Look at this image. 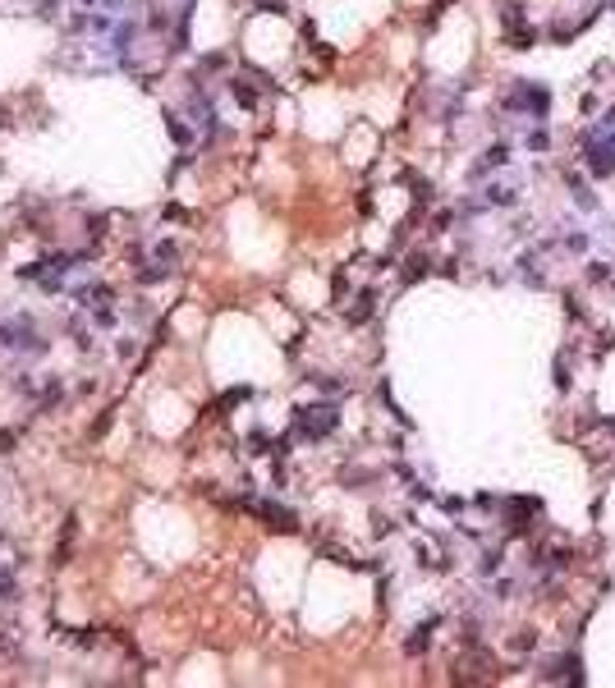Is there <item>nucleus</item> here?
Returning <instances> with one entry per match:
<instances>
[{
    "label": "nucleus",
    "mask_w": 615,
    "mask_h": 688,
    "mask_svg": "<svg viewBox=\"0 0 615 688\" xmlns=\"http://www.w3.org/2000/svg\"><path fill=\"white\" fill-rule=\"evenodd\" d=\"M335 427H340V408H335V404H308V408H298V413H294V431H298V436H308V441L331 436Z\"/></svg>",
    "instance_id": "obj_1"
},
{
    "label": "nucleus",
    "mask_w": 615,
    "mask_h": 688,
    "mask_svg": "<svg viewBox=\"0 0 615 688\" xmlns=\"http://www.w3.org/2000/svg\"><path fill=\"white\" fill-rule=\"evenodd\" d=\"M506 110H524L528 120H547V110H551V92L542 88V83H515L510 88V97L501 101Z\"/></svg>",
    "instance_id": "obj_2"
},
{
    "label": "nucleus",
    "mask_w": 615,
    "mask_h": 688,
    "mask_svg": "<svg viewBox=\"0 0 615 688\" xmlns=\"http://www.w3.org/2000/svg\"><path fill=\"white\" fill-rule=\"evenodd\" d=\"M0 344L5 349H19V353H42V335H37L33 317H14V321H0Z\"/></svg>",
    "instance_id": "obj_3"
},
{
    "label": "nucleus",
    "mask_w": 615,
    "mask_h": 688,
    "mask_svg": "<svg viewBox=\"0 0 615 688\" xmlns=\"http://www.w3.org/2000/svg\"><path fill=\"white\" fill-rule=\"evenodd\" d=\"M483 197H487V207H515L519 202V175L506 165V179H492V184L483 188Z\"/></svg>",
    "instance_id": "obj_4"
},
{
    "label": "nucleus",
    "mask_w": 615,
    "mask_h": 688,
    "mask_svg": "<svg viewBox=\"0 0 615 688\" xmlns=\"http://www.w3.org/2000/svg\"><path fill=\"white\" fill-rule=\"evenodd\" d=\"M519 280L524 284H547V248H528L524 257H519Z\"/></svg>",
    "instance_id": "obj_5"
},
{
    "label": "nucleus",
    "mask_w": 615,
    "mask_h": 688,
    "mask_svg": "<svg viewBox=\"0 0 615 688\" xmlns=\"http://www.w3.org/2000/svg\"><path fill=\"white\" fill-rule=\"evenodd\" d=\"M506 165H510V142H496V147H487V152H483V161L469 170V179H487L492 170H506Z\"/></svg>",
    "instance_id": "obj_6"
},
{
    "label": "nucleus",
    "mask_w": 615,
    "mask_h": 688,
    "mask_svg": "<svg viewBox=\"0 0 615 688\" xmlns=\"http://www.w3.org/2000/svg\"><path fill=\"white\" fill-rule=\"evenodd\" d=\"M133 37H138V23H115V28H110V51L115 55H129V46H133Z\"/></svg>",
    "instance_id": "obj_7"
},
{
    "label": "nucleus",
    "mask_w": 615,
    "mask_h": 688,
    "mask_svg": "<svg viewBox=\"0 0 615 688\" xmlns=\"http://www.w3.org/2000/svg\"><path fill=\"white\" fill-rule=\"evenodd\" d=\"M253 514H262L266 523H275V528H294V514L285 510V505H271V500H257L253 505Z\"/></svg>",
    "instance_id": "obj_8"
},
{
    "label": "nucleus",
    "mask_w": 615,
    "mask_h": 688,
    "mask_svg": "<svg viewBox=\"0 0 615 688\" xmlns=\"http://www.w3.org/2000/svg\"><path fill=\"white\" fill-rule=\"evenodd\" d=\"M565 184H570V197H574V202H579L583 211H597V193H593V188H588V184H583V179L574 175V170H570V175H565Z\"/></svg>",
    "instance_id": "obj_9"
},
{
    "label": "nucleus",
    "mask_w": 615,
    "mask_h": 688,
    "mask_svg": "<svg viewBox=\"0 0 615 688\" xmlns=\"http://www.w3.org/2000/svg\"><path fill=\"white\" fill-rule=\"evenodd\" d=\"M432 629H436V620H427V624H423V629H413V638H409V643H404V652H409V656L427 652V647H432Z\"/></svg>",
    "instance_id": "obj_10"
},
{
    "label": "nucleus",
    "mask_w": 615,
    "mask_h": 688,
    "mask_svg": "<svg viewBox=\"0 0 615 688\" xmlns=\"http://www.w3.org/2000/svg\"><path fill=\"white\" fill-rule=\"evenodd\" d=\"M593 248V234H588V229H565V252H588Z\"/></svg>",
    "instance_id": "obj_11"
},
{
    "label": "nucleus",
    "mask_w": 615,
    "mask_h": 688,
    "mask_svg": "<svg viewBox=\"0 0 615 688\" xmlns=\"http://www.w3.org/2000/svg\"><path fill=\"white\" fill-rule=\"evenodd\" d=\"M165 129H170V138H175V142H179V147H188V142L198 138V133L188 129V124H184V120H179V115H165Z\"/></svg>",
    "instance_id": "obj_12"
},
{
    "label": "nucleus",
    "mask_w": 615,
    "mask_h": 688,
    "mask_svg": "<svg viewBox=\"0 0 615 688\" xmlns=\"http://www.w3.org/2000/svg\"><path fill=\"white\" fill-rule=\"evenodd\" d=\"M372 307H377V294L367 289V294H358V303L349 307V321H354V326H358V321H367V317H372Z\"/></svg>",
    "instance_id": "obj_13"
},
{
    "label": "nucleus",
    "mask_w": 615,
    "mask_h": 688,
    "mask_svg": "<svg viewBox=\"0 0 615 688\" xmlns=\"http://www.w3.org/2000/svg\"><path fill=\"white\" fill-rule=\"evenodd\" d=\"M551 147V133L542 129V120H538V129H528V152H547Z\"/></svg>",
    "instance_id": "obj_14"
},
{
    "label": "nucleus",
    "mask_w": 615,
    "mask_h": 688,
    "mask_svg": "<svg viewBox=\"0 0 615 688\" xmlns=\"http://www.w3.org/2000/svg\"><path fill=\"white\" fill-rule=\"evenodd\" d=\"M83 10H106V14H124V5L129 0H78Z\"/></svg>",
    "instance_id": "obj_15"
},
{
    "label": "nucleus",
    "mask_w": 615,
    "mask_h": 688,
    "mask_svg": "<svg viewBox=\"0 0 615 688\" xmlns=\"http://www.w3.org/2000/svg\"><path fill=\"white\" fill-rule=\"evenodd\" d=\"M501 565H506V551H483V565H478V569H483L487 579H492V574H496Z\"/></svg>",
    "instance_id": "obj_16"
},
{
    "label": "nucleus",
    "mask_w": 615,
    "mask_h": 688,
    "mask_svg": "<svg viewBox=\"0 0 615 688\" xmlns=\"http://www.w3.org/2000/svg\"><path fill=\"white\" fill-rule=\"evenodd\" d=\"M14 597H19V583H14L10 569H0V601H14Z\"/></svg>",
    "instance_id": "obj_17"
},
{
    "label": "nucleus",
    "mask_w": 615,
    "mask_h": 688,
    "mask_svg": "<svg viewBox=\"0 0 615 688\" xmlns=\"http://www.w3.org/2000/svg\"><path fill=\"white\" fill-rule=\"evenodd\" d=\"M230 92H234V97H239V106H248V110L257 106V97H253V92H248V88H243L239 78H230Z\"/></svg>",
    "instance_id": "obj_18"
},
{
    "label": "nucleus",
    "mask_w": 615,
    "mask_h": 688,
    "mask_svg": "<svg viewBox=\"0 0 615 688\" xmlns=\"http://www.w3.org/2000/svg\"><path fill=\"white\" fill-rule=\"evenodd\" d=\"M74 643L78 647H92V643H97V629H74Z\"/></svg>",
    "instance_id": "obj_19"
},
{
    "label": "nucleus",
    "mask_w": 615,
    "mask_h": 688,
    "mask_svg": "<svg viewBox=\"0 0 615 688\" xmlns=\"http://www.w3.org/2000/svg\"><path fill=\"white\" fill-rule=\"evenodd\" d=\"M602 243H606V248H615V225H611V229L602 234Z\"/></svg>",
    "instance_id": "obj_20"
}]
</instances>
